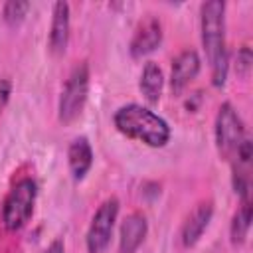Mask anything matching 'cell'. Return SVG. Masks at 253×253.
Wrapping results in <instances>:
<instances>
[{
	"label": "cell",
	"mask_w": 253,
	"mask_h": 253,
	"mask_svg": "<svg viewBox=\"0 0 253 253\" xmlns=\"http://www.w3.org/2000/svg\"><path fill=\"white\" fill-rule=\"evenodd\" d=\"M202 43L211 69L213 87L221 89L227 79L229 59L225 47V2L210 0L202 4Z\"/></svg>",
	"instance_id": "obj_1"
},
{
	"label": "cell",
	"mask_w": 253,
	"mask_h": 253,
	"mask_svg": "<svg viewBox=\"0 0 253 253\" xmlns=\"http://www.w3.org/2000/svg\"><path fill=\"white\" fill-rule=\"evenodd\" d=\"M113 121H115V126L119 132H123L128 138L140 140L146 146L160 148L170 140L168 123L142 105L130 103V105L121 107L115 113Z\"/></svg>",
	"instance_id": "obj_2"
},
{
	"label": "cell",
	"mask_w": 253,
	"mask_h": 253,
	"mask_svg": "<svg viewBox=\"0 0 253 253\" xmlns=\"http://www.w3.org/2000/svg\"><path fill=\"white\" fill-rule=\"evenodd\" d=\"M36 196L38 184L32 178H22L12 186L2 206V221L8 231H18L30 221L34 213Z\"/></svg>",
	"instance_id": "obj_3"
},
{
	"label": "cell",
	"mask_w": 253,
	"mask_h": 253,
	"mask_svg": "<svg viewBox=\"0 0 253 253\" xmlns=\"http://www.w3.org/2000/svg\"><path fill=\"white\" fill-rule=\"evenodd\" d=\"M87 95H89V65L81 61L71 69L59 97L57 115L63 125H69L75 119H79V115L85 109Z\"/></svg>",
	"instance_id": "obj_4"
},
{
	"label": "cell",
	"mask_w": 253,
	"mask_h": 253,
	"mask_svg": "<svg viewBox=\"0 0 253 253\" xmlns=\"http://www.w3.org/2000/svg\"><path fill=\"white\" fill-rule=\"evenodd\" d=\"M245 138L243 123L231 103H223L215 115V146L225 160H233L235 152Z\"/></svg>",
	"instance_id": "obj_5"
},
{
	"label": "cell",
	"mask_w": 253,
	"mask_h": 253,
	"mask_svg": "<svg viewBox=\"0 0 253 253\" xmlns=\"http://www.w3.org/2000/svg\"><path fill=\"white\" fill-rule=\"evenodd\" d=\"M119 215V200L107 198L95 211L89 229H87V251L89 253H105L111 245V237H113V229H115V221Z\"/></svg>",
	"instance_id": "obj_6"
},
{
	"label": "cell",
	"mask_w": 253,
	"mask_h": 253,
	"mask_svg": "<svg viewBox=\"0 0 253 253\" xmlns=\"http://www.w3.org/2000/svg\"><path fill=\"white\" fill-rule=\"evenodd\" d=\"M162 42V24L154 16H146L144 20L138 22L134 36L130 40V55L132 57H142L152 53Z\"/></svg>",
	"instance_id": "obj_7"
},
{
	"label": "cell",
	"mask_w": 253,
	"mask_h": 253,
	"mask_svg": "<svg viewBox=\"0 0 253 253\" xmlns=\"http://www.w3.org/2000/svg\"><path fill=\"white\" fill-rule=\"evenodd\" d=\"M211 215H213V204L208 200V202H200L184 219L182 223V229H180V239H182V245L184 247H194L200 237L204 235V231L208 229L210 221H211Z\"/></svg>",
	"instance_id": "obj_8"
},
{
	"label": "cell",
	"mask_w": 253,
	"mask_h": 253,
	"mask_svg": "<svg viewBox=\"0 0 253 253\" xmlns=\"http://www.w3.org/2000/svg\"><path fill=\"white\" fill-rule=\"evenodd\" d=\"M200 55L196 49H184L182 53L176 55L172 61V71H170V87L174 93H182L200 73Z\"/></svg>",
	"instance_id": "obj_9"
},
{
	"label": "cell",
	"mask_w": 253,
	"mask_h": 253,
	"mask_svg": "<svg viewBox=\"0 0 253 253\" xmlns=\"http://www.w3.org/2000/svg\"><path fill=\"white\" fill-rule=\"evenodd\" d=\"M148 231L146 217L140 211H132L125 217L121 225V237H119V251L121 253H136V249L142 245Z\"/></svg>",
	"instance_id": "obj_10"
},
{
	"label": "cell",
	"mask_w": 253,
	"mask_h": 253,
	"mask_svg": "<svg viewBox=\"0 0 253 253\" xmlns=\"http://www.w3.org/2000/svg\"><path fill=\"white\" fill-rule=\"evenodd\" d=\"M67 42H69V4L55 2L51 28H49V51L55 55L63 53L67 47Z\"/></svg>",
	"instance_id": "obj_11"
},
{
	"label": "cell",
	"mask_w": 253,
	"mask_h": 253,
	"mask_svg": "<svg viewBox=\"0 0 253 253\" xmlns=\"http://www.w3.org/2000/svg\"><path fill=\"white\" fill-rule=\"evenodd\" d=\"M67 162H69V172L73 180H83L93 164V150L85 136H79L69 144Z\"/></svg>",
	"instance_id": "obj_12"
},
{
	"label": "cell",
	"mask_w": 253,
	"mask_h": 253,
	"mask_svg": "<svg viewBox=\"0 0 253 253\" xmlns=\"http://www.w3.org/2000/svg\"><path fill=\"white\" fill-rule=\"evenodd\" d=\"M140 93L142 97L154 105L160 101V95H162V87H164V75H162V69L158 67V63L154 61H148L140 73Z\"/></svg>",
	"instance_id": "obj_13"
},
{
	"label": "cell",
	"mask_w": 253,
	"mask_h": 253,
	"mask_svg": "<svg viewBox=\"0 0 253 253\" xmlns=\"http://www.w3.org/2000/svg\"><path fill=\"white\" fill-rule=\"evenodd\" d=\"M251 213H253V208H251L249 198L241 200V206L233 213L231 225H229V235H231L233 245H241L245 241V237L249 233V227H251Z\"/></svg>",
	"instance_id": "obj_14"
},
{
	"label": "cell",
	"mask_w": 253,
	"mask_h": 253,
	"mask_svg": "<svg viewBox=\"0 0 253 253\" xmlns=\"http://www.w3.org/2000/svg\"><path fill=\"white\" fill-rule=\"evenodd\" d=\"M28 10H30V2L10 0V2H6V4H4L2 14H4V20H6L10 26H16V24H20V22L26 18Z\"/></svg>",
	"instance_id": "obj_15"
},
{
	"label": "cell",
	"mask_w": 253,
	"mask_h": 253,
	"mask_svg": "<svg viewBox=\"0 0 253 253\" xmlns=\"http://www.w3.org/2000/svg\"><path fill=\"white\" fill-rule=\"evenodd\" d=\"M251 63H253V55H251V47L243 45L241 49H237V59H235V73L239 77H249L251 73Z\"/></svg>",
	"instance_id": "obj_16"
},
{
	"label": "cell",
	"mask_w": 253,
	"mask_h": 253,
	"mask_svg": "<svg viewBox=\"0 0 253 253\" xmlns=\"http://www.w3.org/2000/svg\"><path fill=\"white\" fill-rule=\"evenodd\" d=\"M10 91H12L10 81H8V79H0V113H2V111H4V107L8 105Z\"/></svg>",
	"instance_id": "obj_17"
},
{
	"label": "cell",
	"mask_w": 253,
	"mask_h": 253,
	"mask_svg": "<svg viewBox=\"0 0 253 253\" xmlns=\"http://www.w3.org/2000/svg\"><path fill=\"white\" fill-rule=\"evenodd\" d=\"M43 253H63V243H61L59 239H55V241H53V243H51Z\"/></svg>",
	"instance_id": "obj_18"
}]
</instances>
